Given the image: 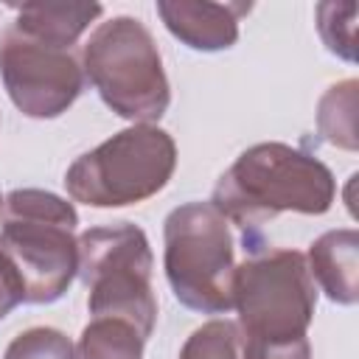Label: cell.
Instances as JSON below:
<instances>
[{"label":"cell","instance_id":"6da1fadb","mask_svg":"<svg viewBox=\"0 0 359 359\" xmlns=\"http://www.w3.org/2000/svg\"><path fill=\"white\" fill-rule=\"evenodd\" d=\"M317 283L297 250L252 252L236 266L233 309L247 359H311Z\"/></svg>","mask_w":359,"mask_h":359},{"label":"cell","instance_id":"7a4b0ae2","mask_svg":"<svg viewBox=\"0 0 359 359\" xmlns=\"http://www.w3.org/2000/svg\"><path fill=\"white\" fill-rule=\"evenodd\" d=\"M337 199L331 168L289 143H255L219 177L210 205L238 227H258L280 213L323 216Z\"/></svg>","mask_w":359,"mask_h":359},{"label":"cell","instance_id":"3957f363","mask_svg":"<svg viewBox=\"0 0 359 359\" xmlns=\"http://www.w3.org/2000/svg\"><path fill=\"white\" fill-rule=\"evenodd\" d=\"M79 213L73 202L42 191L17 188L0 210V258L11 272L20 303H56L79 272Z\"/></svg>","mask_w":359,"mask_h":359},{"label":"cell","instance_id":"277c9868","mask_svg":"<svg viewBox=\"0 0 359 359\" xmlns=\"http://www.w3.org/2000/svg\"><path fill=\"white\" fill-rule=\"evenodd\" d=\"M81 70L101 101L123 121H160L171 104L163 56L137 17L118 14L98 22L81 45Z\"/></svg>","mask_w":359,"mask_h":359},{"label":"cell","instance_id":"5b68a950","mask_svg":"<svg viewBox=\"0 0 359 359\" xmlns=\"http://www.w3.org/2000/svg\"><path fill=\"white\" fill-rule=\"evenodd\" d=\"M174 168V137L157 123H135L76 157L65 171V188L87 208H126L160 194Z\"/></svg>","mask_w":359,"mask_h":359},{"label":"cell","instance_id":"8992f818","mask_svg":"<svg viewBox=\"0 0 359 359\" xmlns=\"http://www.w3.org/2000/svg\"><path fill=\"white\" fill-rule=\"evenodd\" d=\"M163 269L185 309L202 314H227L233 309V233L210 202H185L165 216Z\"/></svg>","mask_w":359,"mask_h":359},{"label":"cell","instance_id":"52a82bcc","mask_svg":"<svg viewBox=\"0 0 359 359\" xmlns=\"http://www.w3.org/2000/svg\"><path fill=\"white\" fill-rule=\"evenodd\" d=\"M151 247L137 224L118 222L90 227L79 236V278L87 286L93 317L126 320L146 339L157 323L151 289Z\"/></svg>","mask_w":359,"mask_h":359},{"label":"cell","instance_id":"ba28073f","mask_svg":"<svg viewBox=\"0 0 359 359\" xmlns=\"http://www.w3.org/2000/svg\"><path fill=\"white\" fill-rule=\"evenodd\" d=\"M0 81L22 115L50 121L76 104L84 70L73 48L34 39L11 25L0 36Z\"/></svg>","mask_w":359,"mask_h":359},{"label":"cell","instance_id":"9c48e42d","mask_svg":"<svg viewBox=\"0 0 359 359\" xmlns=\"http://www.w3.org/2000/svg\"><path fill=\"white\" fill-rule=\"evenodd\" d=\"M250 3H208V0H160L157 14L171 36L191 50L216 53L238 39V22Z\"/></svg>","mask_w":359,"mask_h":359},{"label":"cell","instance_id":"30bf717a","mask_svg":"<svg viewBox=\"0 0 359 359\" xmlns=\"http://www.w3.org/2000/svg\"><path fill=\"white\" fill-rule=\"evenodd\" d=\"M306 264L328 300L339 306L359 300V233L353 227L328 230L311 241Z\"/></svg>","mask_w":359,"mask_h":359},{"label":"cell","instance_id":"8fae6325","mask_svg":"<svg viewBox=\"0 0 359 359\" xmlns=\"http://www.w3.org/2000/svg\"><path fill=\"white\" fill-rule=\"evenodd\" d=\"M14 28L62 48H73L79 36L104 14L98 3H22L14 6Z\"/></svg>","mask_w":359,"mask_h":359},{"label":"cell","instance_id":"7c38bea8","mask_svg":"<svg viewBox=\"0 0 359 359\" xmlns=\"http://www.w3.org/2000/svg\"><path fill=\"white\" fill-rule=\"evenodd\" d=\"M146 337L126 320L93 317L76 345V359H143Z\"/></svg>","mask_w":359,"mask_h":359},{"label":"cell","instance_id":"4fadbf2b","mask_svg":"<svg viewBox=\"0 0 359 359\" xmlns=\"http://www.w3.org/2000/svg\"><path fill=\"white\" fill-rule=\"evenodd\" d=\"M356 98H359V81L345 79L339 84H331L320 104H317V129L323 140H328L337 149L356 151Z\"/></svg>","mask_w":359,"mask_h":359},{"label":"cell","instance_id":"5bb4252c","mask_svg":"<svg viewBox=\"0 0 359 359\" xmlns=\"http://www.w3.org/2000/svg\"><path fill=\"white\" fill-rule=\"evenodd\" d=\"M180 359H247L238 323L210 320L199 325L180 348Z\"/></svg>","mask_w":359,"mask_h":359},{"label":"cell","instance_id":"9a60e30c","mask_svg":"<svg viewBox=\"0 0 359 359\" xmlns=\"http://www.w3.org/2000/svg\"><path fill=\"white\" fill-rule=\"evenodd\" d=\"M3 359H76V345L59 328L34 325L8 342Z\"/></svg>","mask_w":359,"mask_h":359},{"label":"cell","instance_id":"2e32d148","mask_svg":"<svg viewBox=\"0 0 359 359\" xmlns=\"http://www.w3.org/2000/svg\"><path fill=\"white\" fill-rule=\"evenodd\" d=\"M353 17H356V6L353 3H345V6L323 3V6H317L320 36H323L325 48L334 56H342L345 62L356 59V53H353Z\"/></svg>","mask_w":359,"mask_h":359},{"label":"cell","instance_id":"e0dca14e","mask_svg":"<svg viewBox=\"0 0 359 359\" xmlns=\"http://www.w3.org/2000/svg\"><path fill=\"white\" fill-rule=\"evenodd\" d=\"M17 303H20L17 283H14L11 272L6 269V264H3V258H0V320H6Z\"/></svg>","mask_w":359,"mask_h":359},{"label":"cell","instance_id":"ac0fdd59","mask_svg":"<svg viewBox=\"0 0 359 359\" xmlns=\"http://www.w3.org/2000/svg\"><path fill=\"white\" fill-rule=\"evenodd\" d=\"M0 210H3V196H0Z\"/></svg>","mask_w":359,"mask_h":359}]
</instances>
